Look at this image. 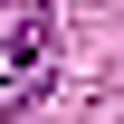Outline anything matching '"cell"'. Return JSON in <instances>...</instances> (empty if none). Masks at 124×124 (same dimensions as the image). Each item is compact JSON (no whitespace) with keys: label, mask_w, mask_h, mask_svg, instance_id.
Returning a JSON list of instances; mask_svg holds the SVG:
<instances>
[{"label":"cell","mask_w":124,"mask_h":124,"mask_svg":"<svg viewBox=\"0 0 124 124\" xmlns=\"http://www.w3.org/2000/svg\"><path fill=\"white\" fill-rule=\"evenodd\" d=\"M48 77H57V10L29 0V10L0 29V124L29 115L38 95H48Z\"/></svg>","instance_id":"obj_1"}]
</instances>
